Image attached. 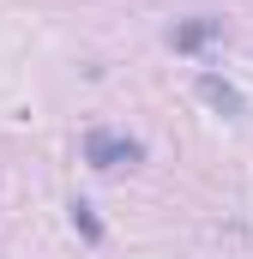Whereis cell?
Masks as SVG:
<instances>
[{
  "label": "cell",
  "instance_id": "obj_2",
  "mask_svg": "<svg viewBox=\"0 0 253 259\" xmlns=\"http://www.w3.org/2000/svg\"><path fill=\"white\" fill-rule=\"evenodd\" d=\"M217 36H223V18H187V24H175V30H169V42H175L181 55L205 49V42H217Z\"/></svg>",
  "mask_w": 253,
  "mask_h": 259
},
{
  "label": "cell",
  "instance_id": "obj_1",
  "mask_svg": "<svg viewBox=\"0 0 253 259\" xmlns=\"http://www.w3.org/2000/svg\"><path fill=\"white\" fill-rule=\"evenodd\" d=\"M85 163H91V169H103V175H109V169H133V163H145V145H139V139H121V133H91V139H85Z\"/></svg>",
  "mask_w": 253,
  "mask_h": 259
},
{
  "label": "cell",
  "instance_id": "obj_3",
  "mask_svg": "<svg viewBox=\"0 0 253 259\" xmlns=\"http://www.w3.org/2000/svg\"><path fill=\"white\" fill-rule=\"evenodd\" d=\"M199 97H205L217 115H229V121H241V109H247V103H241V91H235V84H223L217 72H205V78H199Z\"/></svg>",
  "mask_w": 253,
  "mask_h": 259
},
{
  "label": "cell",
  "instance_id": "obj_4",
  "mask_svg": "<svg viewBox=\"0 0 253 259\" xmlns=\"http://www.w3.org/2000/svg\"><path fill=\"white\" fill-rule=\"evenodd\" d=\"M72 229H78L85 241H103V223H97V211H91L85 199H72Z\"/></svg>",
  "mask_w": 253,
  "mask_h": 259
}]
</instances>
